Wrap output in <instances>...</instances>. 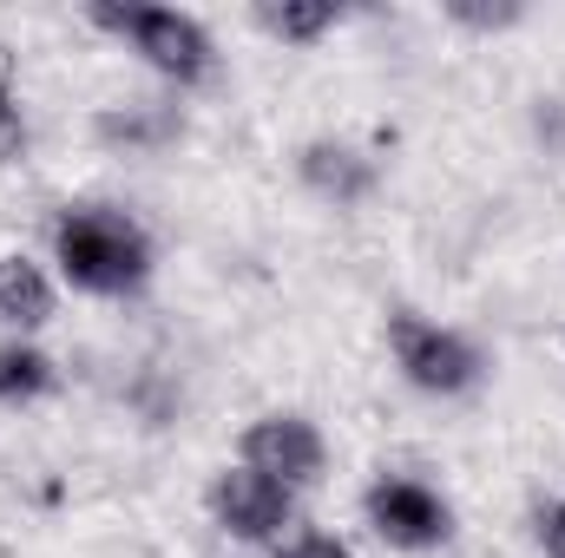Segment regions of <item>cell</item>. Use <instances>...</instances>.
I'll list each match as a JSON object with an SVG mask.
<instances>
[{"label": "cell", "mask_w": 565, "mask_h": 558, "mask_svg": "<svg viewBox=\"0 0 565 558\" xmlns=\"http://www.w3.org/2000/svg\"><path fill=\"white\" fill-rule=\"evenodd\" d=\"M53 264L60 277L86 296H139L151 270H158V250H151V230H145L132 211L119 204H66L60 224H53Z\"/></svg>", "instance_id": "obj_1"}, {"label": "cell", "mask_w": 565, "mask_h": 558, "mask_svg": "<svg viewBox=\"0 0 565 558\" xmlns=\"http://www.w3.org/2000/svg\"><path fill=\"white\" fill-rule=\"evenodd\" d=\"M86 26L113 33L119 46H132L158 79H171L178 93L204 86L217 73V46H211V26L184 7H151V0H93L86 7Z\"/></svg>", "instance_id": "obj_2"}, {"label": "cell", "mask_w": 565, "mask_h": 558, "mask_svg": "<svg viewBox=\"0 0 565 558\" xmlns=\"http://www.w3.org/2000/svg\"><path fill=\"white\" fill-rule=\"evenodd\" d=\"M388 355H395L402 382L415 395H434V401H460V395H473L487 382L480 342L422 315V309H388Z\"/></svg>", "instance_id": "obj_3"}, {"label": "cell", "mask_w": 565, "mask_h": 558, "mask_svg": "<svg viewBox=\"0 0 565 558\" xmlns=\"http://www.w3.org/2000/svg\"><path fill=\"white\" fill-rule=\"evenodd\" d=\"M362 519L395 552H440L454 539V506L415 473H375L362 493Z\"/></svg>", "instance_id": "obj_4"}, {"label": "cell", "mask_w": 565, "mask_h": 558, "mask_svg": "<svg viewBox=\"0 0 565 558\" xmlns=\"http://www.w3.org/2000/svg\"><path fill=\"white\" fill-rule=\"evenodd\" d=\"M204 513H211V526H217L224 539H237V546H282L289 526H296V493L237 460V466H224V473L204 486Z\"/></svg>", "instance_id": "obj_5"}, {"label": "cell", "mask_w": 565, "mask_h": 558, "mask_svg": "<svg viewBox=\"0 0 565 558\" xmlns=\"http://www.w3.org/2000/svg\"><path fill=\"white\" fill-rule=\"evenodd\" d=\"M237 460L257 466L264 480L289 486V493H309V486H322V473H329V440H322V427L309 415L270 408V415H257L237 433Z\"/></svg>", "instance_id": "obj_6"}, {"label": "cell", "mask_w": 565, "mask_h": 558, "mask_svg": "<svg viewBox=\"0 0 565 558\" xmlns=\"http://www.w3.org/2000/svg\"><path fill=\"white\" fill-rule=\"evenodd\" d=\"M296 184H302L316 204H329V211H355V204L375 197L382 164H375L362 144L335 139V132H316V139L296 144Z\"/></svg>", "instance_id": "obj_7"}, {"label": "cell", "mask_w": 565, "mask_h": 558, "mask_svg": "<svg viewBox=\"0 0 565 558\" xmlns=\"http://www.w3.org/2000/svg\"><path fill=\"white\" fill-rule=\"evenodd\" d=\"M93 139L106 144V151H126V158H151V151L184 139V112L178 106H158V99L106 106V112H93Z\"/></svg>", "instance_id": "obj_8"}, {"label": "cell", "mask_w": 565, "mask_h": 558, "mask_svg": "<svg viewBox=\"0 0 565 558\" xmlns=\"http://www.w3.org/2000/svg\"><path fill=\"white\" fill-rule=\"evenodd\" d=\"M53 277L33 264V257H20V250H0V322L7 329H46L53 322Z\"/></svg>", "instance_id": "obj_9"}, {"label": "cell", "mask_w": 565, "mask_h": 558, "mask_svg": "<svg viewBox=\"0 0 565 558\" xmlns=\"http://www.w3.org/2000/svg\"><path fill=\"white\" fill-rule=\"evenodd\" d=\"M250 26L282 46H316L322 33L342 26V7L335 0H264V7H250Z\"/></svg>", "instance_id": "obj_10"}, {"label": "cell", "mask_w": 565, "mask_h": 558, "mask_svg": "<svg viewBox=\"0 0 565 558\" xmlns=\"http://www.w3.org/2000/svg\"><path fill=\"white\" fill-rule=\"evenodd\" d=\"M60 388V368H53V355L46 348H33V342H0V408H33V401H46Z\"/></svg>", "instance_id": "obj_11"}, {"label": "cell", "mask_w": 565, "mask_h": 558, "mask_svg": "<svg viewBox=\"0 0 565 558\" xmlns=\"http://www.w3.org/2000/svg\"><path fill=\"white\" fill-rule=\"evenodd\" d=\"M454 26H467V33H507V26H520L526 20V7L520 0H500V7H480V0H447L440 7Z\"/></svg>", "instance_id": "obj_12"}, {"label": "cell", "mask_w": 565, "mask_h": 558, "mask_svg": "<svg viewBox=\"0 0 565 558\" xmlns=\"http://www.w3.org/2000/svg\"><path fill=\"white\" fill-rule=\"evenodd\" d=\"M26 144H33L26 106H20V93L0 79V164H20V158H26Z\"/></svg>", "instance_id": "obj_13"}, {"label": "cell", "mask_w": 565, "mask_h": 558, "mask_svg": "<svg viewBox=\"0 0 565 558\" xmlns=\"http://www.w3.org/2000/svg\"><path fill=\"white\" fill-rule=\"evenodd\" d=\"M270 558H355V546L335 539V533H289Z\"/></svg>", "instance_id": "obj_14"}, {"label": "cell", "mask_w": 565, "mask_h": 558, "mask_svg": "<svg viewBox=\"0 0 565 558\" xmlns=\"http://www.w3.org/2000/svg\"><path fill=\"white\" fill-rule=\"evenodd\" d=\"M533 539L546 558H565V500H540L533 506Z\"/></svg>", "instance_id": "obj_15"}, {"label": "cell", "mask_w": 565, "mask_h": 558, "mask_svg": "<svg viewBox=\"0 0 565 558\" xmlns=\"http://www.w3.org/2000/svg\"><path fill=\"white\" fill-rule=\"evenodd\" d=\"M533 132H540L546 151L565 158V99H540V106H533Z\"/></svg>", "instance_id": "obj_16"}]
</instances>
